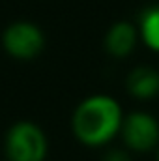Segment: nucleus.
<instances>
[{
  "label": "nucleus",
  "mask_w": 159,
  "mask_h": 161,
  "mask_svg": "<svg viewBox=\"0 0 159 161\" xmlns=\"http://www.w3.org/2000/svg\"><path fill=\"white\" fill-rule=\"evenodd\" d=\"M123 111L107 94H94L82 99L71 116V131L80 144L99 148L120 135Z\"/></svg>",
  "instance_id": "nucleus-1"
},
{
  "label": "nucleus",
  "mask_w": 159,
  "mask_h": 161,
  "mask_svg": "<svg viewBox=\"0 0 159 161\" xmlns=\"http://www.w3.org/2000/svg\"><path fill=\"white\" fill-rule=\"evenodd\" d=\"M4 146L8 161H45L49 152L45 131L28 120L15 122L8 129Z\"/></svg>",
  "instance_id": "nucleus-2"
},
{
  "label": "nucleus",
  "mask_w": 159,
  "mask_h": 161,
  "mask_svg": "<svg viewBox=\"0 0 159 161\" xmlns=\"http://www.w3.org/2000/svg\"><path fill=\"white\" fill-rule=\"evenodd\" d=\"M120 137L129 152L144 154L159 146V122L146 111H135L123 116Z\"/></svg>",
  "instance_id": "nucleus-3"
},
{
  "label": "nucleus",
  "mask_w": 159,
  "mask_h": 161,
  "mask_svg": "<svg viewBox=\"0 0 159 161\" xmlns=\"http://www.w3.org/2000/svg\"><path fill=\"white\" fill-rule=\"evenodd\" d=\"M4 49L17 60H34L45 47L41 30L32 23H13L2 36Z\"/></svg>",
  "instance_id": "nucleus-4"
},
{
  "label": "nucleus",
  "mask_w": 159,
  "mask_h": 161,
  "mask_svg": "<svg viewBox=\"0 0 159 161\" xmlns=\"http://www.w3.org/2000/svg\"><path fill=\"white\" fill-rule=\"evenodd\" d=\"M125 88L137 99H152L159 94V71L148 66H139L127 75Z\"/></svg>",
  "instance_id": "nucleus-5"
},
{
  "label": "nucleus",
  "mask_w": 159,
  "mask_h": 161,
  "mask_svg": "<svg viewBox=\"0 0 159 161\" xmlns=\"http://www.w3.org/2000/svg\"><path fill=\"white\" fill-rule=\"evenodd\" d=\"M137 43V28L129 23H116L105 36V49L114 58H125L131 54Z\"/></svg>",
  "instance_id": "nucleus-6"
},
{
  "label": "nucleus",
  "mask_w": 159,
  "mask_h": 161,
  "mask_svg": "<svg viewBox=\"0 0 159 161\" xmlns=\"http://www.w3.org/2000/svg\"><path fill=\"white\" fill-rule=\"evenodd\" d=\"M140 38L142 41L159 53V6L148 8L140 17Z\"/></svg>",
  "instance_id": "nucleus-7"
},
{
  "label": "nucleus",
  "mask_w": 159,
  "mask_h": 161,
  "mask_svg": "<svg viewBox=\"0 0 159 161\" xmlns=\"http://www.w3.org/2000/svg\"><path fill=\"white\" fill-rule=\"evenodd\" d=\"M101 161H133L131 159V152L123 146V148H111L105 152V156Z\"/></svg>",
  "instance_id": "nucleus-8"
},
{
  "label": "nucleus",
  "mask_w": 159,
  "mask_h": 161,
  "mask_svg": "<svg viewBox=\"0 0 159 161\" xmlns=\"http://www.w3.org/2000/svg\"><path fill=\"white\" fill-rule=\"evenodd\" d=\"M157 161H159V146H157Z\"/></svg>",
  "instance_id": "nucleus-9"
}]
</instances>
